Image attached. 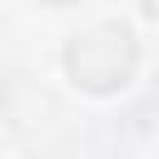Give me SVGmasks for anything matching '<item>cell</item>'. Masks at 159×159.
<instances>
[{"label": "cell", "instance_id": "1", "mask_svg": "<svg viewBox=\"0 0 159 159\" xmlns=\"http://www.w3.org/2000/svg\"><path fill=\"white\" fill-rule=\"evenodd\" d=\"M134 60H139V50H134V35H129L124 25H99V30L80 35V40L70 45V55H65L75 84H84V89H94V94L119 89V84L134 75Z\"/></svg>", "mask_w": 159, "mask_h": 159}, {"label": "cell", "instance_id": "2", "mask_svg": "<svg viewBox=\"0 0 159 159\" xmlns=\"http://www.w3.org/2000/svg\"><path fill=\"white\" fill-rule=\"evenodd\" d=\"M50 5H75V0H50Z\"/></svg>", "mask_w": 159, "mask_h": 159}]
</instances>
